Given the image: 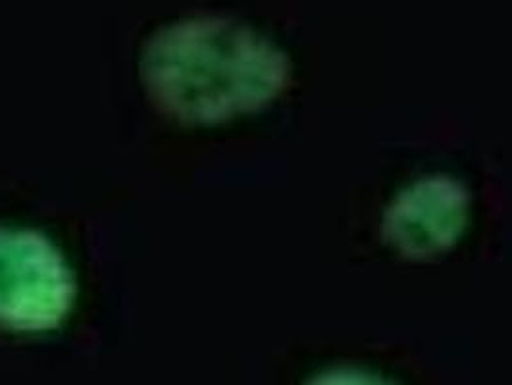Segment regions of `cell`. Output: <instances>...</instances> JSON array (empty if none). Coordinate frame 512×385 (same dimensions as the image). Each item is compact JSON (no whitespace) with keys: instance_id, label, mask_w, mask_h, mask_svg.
Here are the masks:
<instances>
[{"instance_id":"cell-2","label":"cell","mask_w":512,"mask_h":385,"mask_svg":"<svg viewBox=\"0 0 512 385\" xmlns=\"http://www.w3.org/2000/svg\"><path fill=\"white\" fill-rule=\"evenodd\" d=\"M77 303L74 266L45 231L0 222V328L47 334Z\"/></svg>"},{"instance_id":"cell-3","label":"cell","mask_w":512,"mask_h":385,"mask_svg":"<svg viewBox=\"0 0 512 385\" xmlns=\"http://www.w3.org/2000/svg\"><path fill=\"white\" fill-rule=\"evenodd\" d=\"M468 216L470 205L459 183L426 178L410 183L391 201L385 235L405 257H437L461 241Z\"/></svg>"},{"instance_id":"cell-4","label":"cell","mask_w":512,"mask_h":385,"mask_svg":"<svg viewBox=\"0 0 512 385\" xmlns=\"http://www.w3.org/2000/svg\"><path fill=\"white\" fill-rule=\"evenodd\" d=\"M307 385H397L378 372L357 366H335L314 374Z\"/></svg>"},{"instance_id":"cell-1","label":"cell","mask_w":512,"mask_h":385,"mask_svg":"<svg viewBox=\"0 0 512 385\" xmlns=\"http://www.w3.org/2000/svg\"><path fill=\"white\" fill-rule=\"evenodd\" d=\"M141 76L153 103L189 126L253 116L287 87L285 56L251 29L222 20H183L149 41Z\"/></svg>"}]
</instances>
